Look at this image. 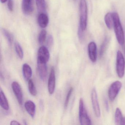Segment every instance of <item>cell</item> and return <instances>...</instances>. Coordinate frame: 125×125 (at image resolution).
Instances as JSON below:
<instances>
[{
    "instance_id": "obj_9",
    "label": "cell",
    "mask_w": 125,
    "mask_h": 125,
    "mask_svg": "<svg viewBox=\"0 0 125 125\" xmlns=\"http://www.w3.org/2000/svg\"><path fill=\"white\" fill-rule=\"evenodd\" d=\"M55 87V75L54 68H51L48 80V91L50 94H52L54 92Z\"/></svg>"
},
{
    "instance_id": "obj_12",
    "label": "cell",
    "mask_w": 125,
    "mask_h": 125,
    "mask_svg": "<svg viewBox=\"0 0 125 125\" xmlns=\"http://www.w3.org/2000/svg\"><path fill=\"white\" fill-rule=\"evenodd\" d=\"M22 9L24 14L29 15L31 14L33 10L32 0H22Z\"/></svg>"
},
{
    "instance_id": "obj_29",
    "label": "cell",
    "mask_w": 125,
    "mask_h": 125,
    "mask_svg": "<svg viewBox=\"0 0 125 125\" xmlns=\"http://www.w3.org/2000/svg\"><path fill=\"white\" fill-rule=\"evenodd\" d=\"M10 124L11 125H20L21 124L19 122L16 120H12L11 121Z\"/></svg>"
},
{
    "instance_id": "obj_6",
    "label": "cell",
    "mask_w": 125,
    "mask_h": 125,
    "mask_svg": "<svg viewBox=\"0 0 125 125\" xmlns=\"http://www.w3.org/2000/svg\"><path fill=\"white\" fill-rule=\"evenodd\" d=\"M37 66L39 74L41 79L44 81L46 79L47 74V62L42 59L38 58Z\"/></svg>"
},
{
    "instance_id": "obj_4",
    "label": "cell",
    "mask_w": 125,
    "mask_h": 125,
    "mask_svg": "<svg viewBox=\"0 0 125 125\" xmlns=\"http://www.w3.org/2000/svg\"><path fill=\"white\" fill-rule=\"evenodd\" d=\"M116 69L118 77L122 78L124 76L125 71V60L122 52L117 51L116 56Z\"/></svg>"
},
{
    "instance_id": "obj_19",
    "label": "cell",
    "mask_w": 125,
    "mask_h": 125,
    "mask_svg": "<svg viewBox=\"0 0 125 125\" xmlns=\"http://www.w3.org/2000/svg\"><path fill=\"white\" fill-rule=\"evenodd\" d=\"M2 32L4 36L7 39L9 44L10 46H11L13 41V35L8 31L5 28L2 29Z\"/></svg>"
},
{
    "instance_id": "obj_27",
    "label": "cell",
    "mask_w": 125,
    "mask_h": 125,
    "mask_svg": "<svg viewBox=\"0 0 125 125\" xmlns=\"http://www.w3.org/2000/svg\"><path fill=\"white\" fill-rule=\"evenodd\" d=\"M53 43V38L52 35H49L48 36L47 41V46L51 47Z\"/></svg>"
},
{
    "instance_id": "obj_2",
    "label": "cell",
    "mask_w": 125,
    "mask_h": 125,
    "mask_svg": "<svg viewBox=\"0 0 125 125\" xmlns=\"http://www.w3.org/2000/svg\"><path fill=\"white\" fill-rule=\"evenodd\" d=\"M80 25L83 31L86 29L87 20V7L85 0H80L79 4Z\"/></svg>"
},
{
    "instance_id": "obj_25",
    "label": "cell",
    "mask_w": 125,
    "mask_h": 125,
    "mask_svg": "<svg viewBox=\"0 0 125 125\" xmlns=\"http://www.w3.org/2000/svg\"><path fill=\"white\" fill-rule=\"evenodd\" d=\"M73 91V88H71L69 89L68 93H67V95H66V98L65 101V104H64V107H65V108H66L68 107L69 100H70V97H71Z\"/></svg>"
},
{
    "instance_id": "obj_32",
    "label": "cell",
    "mask_w": 125,
    "mask_h": 125,
    "mask_svg": "<svg viewBox=\"0 0 125 125\" xmlns=\"http://www.w3.org/2000/svg\"><path fill=\"white\" fill-rule=\"evenodd\" d=\"M107 102V101H105V104H106V107L107 110V108H109V107H108V102Z\"/></svg>"
},
{
    "instance_id": "obj_26",
    "label": "cell",
    "mask_w": 125,
    "mask_h": 125,
    "mask_svg": "<svg viewBox=\"0 0 125 125\" xmlns=\"http://www.w3.org/2000/svg\"><path fill=\"white\" fill-rule=\"evenodd\" d=\"M83 31L80 28V27H79L78 29V35L79 36V39L81 42L83 41L84 38V34H83Z\"/></svg>"
},
{
    "instance_id": "obj_15",
    "label": "cell",
    "mask_w": 125,
    "mask_h": 125,
    "mask_svg": "<svg viewBox=\"0 0 125 125\" xmlns=\"http://www.w3.org/2000/svg\"><path fill=\"white\" fill-rule=\"evenodd\" d=\"M23 76L25 80L28 81L30 79L32 76V71L31 66L27 63L23 64L22 66Z\"/></svg>"
},
{
    "instance_id": "obj_24",
    "label": "cell",
    "mask_w": 125,
    "mask_h": 125,
    "mask_svg": "<svg viewBox=\"0 0 125 125\" xmlns=\"http://www.w3.org/2000/svg\"><path fill=\"white\" fill-rule=\"evenodd\" d=\"M47 32L46 30H43L40 32L38 37V41L40 44H42L44 43L46 38Z\"/></svg>"
},
{
    "instance_id": "obj_11",
    "label": "cell",
    "mask_w": 125,
    "mask_h": 125,
    "mask_svg": "<svg viewBox=\"0 0 125 125\" xmlns=\"http://www.w3.org/2000/svg\"><path fill=\"white\" fill-rule=\"evenodd\" d=\"M50 57L49 52L47 47L45 46H42L39 49L38 51V58L47 62Z\"/></svg>"
},
{
    "instance_id": "obj_33",
    "label": "cell",
    "mask_w": 125,
    "mask_h": 125,
    "mask_svg": "<svg viewBox=\"0 0 125 125\" xmlns=\"http://www.w3.org/2000/svg\"><path fill=\"white\" fill-rule=\"evenodd\" d=\"M23 122H24V124H25V125H27V121H26L25 120H24V121H23Z\"/></svg>"
},
{
    "instance_id": "obj_17",
    "label": "cell",
    "mask_w": 125,
    "mask_h": 125,
    "mask_svg": "<svg viewBox=\"0 0 125 125\" xmlns=\"http://www.w3.org/2000/svg\"><path fill=\"white\" fill-rule=\"evenodd\" d=\"M104 21L108 29L111 30L113 26V14L108 13L104 16Z\"/></svg>"
},
{
    "instance_id": "obj_23",
    "label": "cell",
    "mask_w": 125,
    "mask_h": 125,
    "mask_svg": "<svg viewBox=\"0 0 125 125\" xmlns=\"http://www.w3.org/2000/svg\"><path fill=\"white\" fill-rule=\"evenodd\" d=\"M15 50L17 54L20 59H22L24 56V53L22 48L18 42H16L14 44Z\"/></svg>"
},
{
    "instance_id": "obj_1",
    "label": "cell",
    "mask_w": 125,
    "mask_h": 125,
    "mask_svg": "<svg viewBox=\"0 0 125 125\" xmlns=\"http://www.w3.org/2000/svg\"><path fill=\"white\" fill-rule=\"evenodd\" d=\"M113 20V27L115 36L118 43L123 46L125 42L123 30L121 23L120 18L117 13H112Z\"/></svg>"
},
{
    "instance_id": "obj_28",
    "label": "cell",
    "mask_w": 125,
    "mask_h": 125,
    "mask_svg": "<svg viewBox=\"0 0 125 125\" xmlns=\"http://www.w3.org/2000/svg\"><path fill=\"white\" fill-rule=\"evenodd\" d=\"M8 6L10 11L11 12L13 11L14 7L13 0H8Z\"/></svg>"
},
{
    "instance_id": "obj_8",
    "label": "cell",
    "mask_w": 125,
    "mask_h": 125,
    "mask_svg": "<svg viewBox=\"0 0 125 125\" xmlns=\"http://www.w3.org/2000/svg\"><path fill=\"white\" fill-rule=\"evenodd\" d=\"M11 88L19 104L22 105L23 94L20 85L17 82L14 81L11 84Z\"/></svg>"
},
{
    "instance_id": "obj_30",
    "label": "cell",
    "mask_w": 125,
    "mask_h": 125,
    "mask_svg": "<svg viewBox=\"0 0 125 125\" xmlns=\"http://www.w3.org/2000/svg\"><path fill=\"white\" fill-rule=\"evenodd\" d=\"M121 125H125V117H123V119L120 123Z\"/></svg>"
},
{
    "instance_id": "obj_18",
    "label": "cell",
    "mask_w": 125,
    "mask_h": 125,
    "mask_svg": "<svg viewBox=\"0 0 125 125\" xmlns=\"http://www.w3.org/2000/svg\"><path fill=\"white\" fill-rule=\"evenodd\" d=\"M109 38L108 37H106L104 38L100 47V50H99V56L100 57H102L105 53L109 44Z\"/></svg>"
},
{
    "instance_id": "obj_20",
    "label": "cell",
    "mask_w": 125,
    "mask_h": 125,
    "mask_svg": "<svg viewBox=\"0 0 125 125\" xmlns=\"http://www.w3.org/2000/svg\"><path fill=\"white\" fill-rule=\"evenodd\" d=\"M36 3L38 10L40 12H44L46 11V0H36Z\"/></svg>"
},
{
    "instance_id": "obj_7",
    "label": "cell",
    "mask_w": 125,
    "mask_h": 125,
    "mask_svg": "<svg viewBox=\"0 0 125 125\" xmlns=\"http://www.w3.org/2000/svg\"><path fill=\"white\" fill-rule=\"evenodd\" d=\"M91 99L94 113L96 117H99L101 116V110L98 101L97 92L95 88H94L92 90Z\"/></svg>"
},
{
    "instance_id": "obj_5",
    "label": "cell",
    "mask_w": 125,
    "mask_h": 125,
    "mask_svg": "<svg viewBox=\"0 0 125 125\" xmlns=\"http://www.w3.org/2000/svg\"><path fill=\"white\" fill-rule=\"evenodd\" d=\"M122 86V83L119 81H115L111 84L108 90V97L110 100L112 101L115 99Z\"/></svg>"
},
{
    "instance_id": "obj_21",
    "label": "cell",
    "mask_w": 125,
    "mask_h": 125,
    "mask_svg": "<svg viewBox=\"0 0 125 125\" xmlns=\"http://www.w3.org/2000/svg\"><path fill=\"white\" fill-rule=\"evenodd\" d=\"M123 117L121 110L119 108H117L115 113V123L116 125H120Z\"/></svg>"
},
{
    "instance_id": "obj_31",
    "label": "cell",
    "mask_w": 125,
    "mask_h": 125,
    "mask_svg": "<svg viewBox=\"0 0 125 125\" xmlns=\"http://www.w3.org/2000/svg\"><path fill=\"white\" fill-rule=\"evenodd\" d=\"M0 0V2L2 3H4L6 2L8 0Z\"/></svg>"
},
{
    "instance_id": "obj_3",
    "label": "cell",
    "mask_w": 125,
    "mask_h": 125,
    "mask_svg": "<svg viewBox=\"0 0 125 125\" xmlns=\"http://www.w3.org/2000/svg\"><path fill=\"white\" fill-rule=\"evenodd\" d=\"M79 119L82 125H91V121L88 115L82 98H80L79 105Z\"/></svg>"
},
{
    "instance_id": "obj_16",
    "label": "cell",
    "mask_w": 125,
    "mask_h": 125,
    "mask_svg": "<svg viewBox=\"0 0 125 125\" xmlns=\"http://www.w3.org/2000/svg\"><path fill=\"white\" fill-rule=\"evenodd\" d=\"M0 104L1 107L5 110L9 109V104L7 98L2 89L0 91Z\"/></svg>"
},
{
    "instance_id": "obj_13",
    "label": "cell",
    "mask_w": 125,
    "mask_h": 125,
    "mask_svg": "<svg viewBox=\"0 0 125 125\" xmlns=\"http://www.w3.org/2000/svg\"><path fill=\"white\" fill-rule=\"evenodd\" d=\"M24 106L28 113L32 118L34 117L36 111V105L35 103L31 100H28L25 102Z\"/></svg>"
},
{
    "instance_id": "obj_10",
    "label": "cell",
    "mask_w": 125,
    "mask_h": 125,
    "mask_svg": "<svg viewBox=\"0 0 125 125\" xmlns=\"http://www.w3.org/2000/svg\"><path fill=\"white\" fill-rule=\"evenodd\" d=\"M89 57L93 62H95L97 58V46L93 42L89 43L88 45Z\"/></svg>"
},
{
    "instance_id": "obj_14",
    "label": "cell",
    "mask_w": 125,
    "mask_h": 125,
    "mask_svg": "<svg viewBox=\"0 0 125 125\" xmlns=\"http://www.w3.org/2000/svg\"><path fill=\"white\" fill-rule=\"evenodd\" d=\"M38 24L42 28L46 27L49 23V18L48 16L44 13L39 14L38 18Z\"/></svg>"
},
{
    "instance_id": "obj_22",
    "label": "cell",
    "mask_w": 125,
    "mask_h": 125,
    "mask_svg": "<svg viewBox=\"0 0 125 125\" xmlns=\"http://www.w3.org/2000/svg\"><path fill=\"white\" fill-rule=\"evenodd\" d=\"M28 87L31 94L33 96H36L37 94V90L32 79L29 80L28 81Z\"/></svg>"
}]
</instances>
